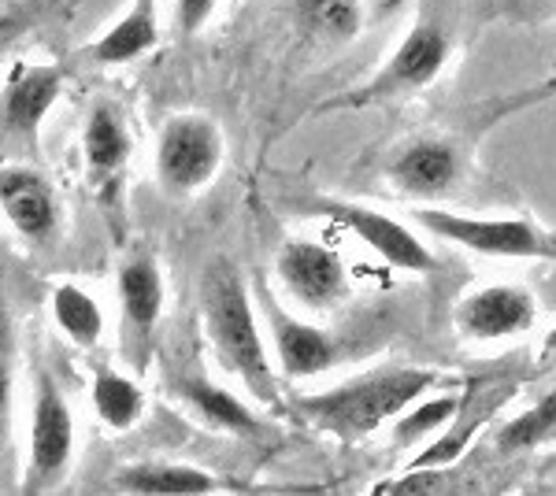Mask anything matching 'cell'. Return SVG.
Masks as SVG:
<instances>
[{"instance_id":"1","label":"cell","mask_w":556,"mask_h":496,"mask_svg":"<svg viewBox=\"0 0 556 496\" xmlns=\"http://www.w3.org/2000/svg\"><path fill=\"white\" fill-rule=\"evenodd\" d=\"M201 315L208 345L223 364V371L235 374L260 404H271L278 396V378L271 356H267V341L260 333L253 296H249L245 278L235 267V259H208L201 275Z\"/></svg>"},{"instance_id":"2","label":"cell","mask_w":556,"mask_h":496,"mask_svg":"<svg viewBox=\"0 0 556 496\" xmlns=\"http://www.w3.org/2000/svg\"><path fill=\"white\" fill-rule=\"evenodd\" d=\"M438 385L434 371L408 364H386L375 371L353 374L338 382L334 390H323L312 396H298L293 411L308 419V427L338 441H361L375 434L386 422H393L401 411L412 408L427 390Z\"/></svg>"},{"instance_id":"3","label":"cell","mask_w":556,"mask_h":496,"mask_svg":"<svg viewBox=\"0 0 556 496\" xmlns=\"http://www.w3.org/2000/svg\"><path fill=\"white\" fill-rule=\"evenodd\" d=\"M419 227L427 233L490 259H556V233L531 219L513 215H456L442 207H419Z\"/></svg>"},{"instance_id":"4","label":"cell","mask_w":556,"mask_h":496,"mask_svg":"<svg viewBox=\"0 0 556 496\" xmlns=\"http://www.w3.org/2000/svg\"><path fill=\"white\" fill-rule=\"evenodd\" d=\"M450 52H453L450 34L438 23L419 20L405 38H401L393 56L375 71L371 82H364L361 89H353V93H345V97H334L330 107H367V104L401 101V97L434 82L445 71V63H450Z\"/></svg>"},{"instance_id":"5","label":"cell","mask_w":556,"mask_h":496,"mask_svg":"<svg viewBox=\"0 0 556 496\" xmlns=\"http://www.w3.org/2000/svg\"><path fill=\"white\" fill-rule=\"evenodd\" d=\"M223 133L204 115H175L156 141V178L172 196H193L219 175Z\"/></svg>"},{"instance_id":"6","label":"cell","mask_w":556,"mask_h":496,"mask_svg":"<svg viewBox=\"0 0 556 496\" xmlns=\"http://www.w3.org/2000/svg\"><path fill=\"white\" fill-rule=\"evenodd\" d=\"M71 456H75V419L52 382V374H38L34 390V415H30V463H26V489H49L67 474Z\"/></svg>"},{"instance_id":"7","label":"cell","mask_w":556,"mask_h":496,"mask_svg":"<svg viewBox=\"0 0 556 496\" xmlns=\"http://www.w3.org/2000/svg\"><path fill=\"white\" fill-rule=\"evenodd\" d=\"M316 207L327 219L353 230L356 238H361L375 256H382L390 267L412 270V275H434L438 270L434 252H430L424 241H419V233L408 230L405 222L390 219V215L375 212V207H367V204H349V201H319Z\"/></svg>"},{"instance_id":"8","label":"cell","mask_w":556,"mask_h":496,"mask_svg":"<svg viewBox=\"0 0 556 496\" xmlns=\"http://www.w3.org/2000/svg\"><path fill=\"white\" fill-rule=\"evenodd\" d=\"M275 275L290 301L308 311L338 308L349 293L345 264L319 241H286L275 259Z\"/></svg>"},{"instance_id":"9","label":"cell","mask_w":556,"mask_h":496,"mask_svg":"<svg viewBox=\"0 0 556 496\" xmlns=\"http://www.w3.org/2000/svg\"><path fill=\"white\" fill-rule=\"evenodd\" d=\"M538 301L527 285H482L456 308V330L468 341H508L534 327Z\"/></svg>"},{"instance_id":"10","label":"cell","mask_w":556,"mask_h":496,"mask_svg":"<svg viewBox=\"0 0 556 496\" xmlns=\"http://www.w3.org/2000/svg\"><path fill=\"white\" fill-rule=\"evenodd\" d=\"M260 308H264V319H267V327H271L275 359L286 378H293V382H298V378H316L327 371V367L338 364L342 348H338V341L330 338L327 330L290 315L267 290H260Z\"/></svg>"},{"instance_id":"11","label":"cell","mask_w":556,"mask_h":496,"mask_svg":"<svg viewBox=\"0 0 556 496\" xmlns=\"http://www.w3.org/2000/svg\"><path fill=\"white\" fill-rule=\"evenodd\" d=\"M0 212L30 245H49L60 230L56 189L30 167H0Z\"/></svg>"},{"instance_id":"12","label":"cell","mask_w":556,"mask_h":496,"mask_svg":"<svg viewBox=\"0 0 556 496\" xmlns=\"http://www.w3.org/2000/svg\"><path fill=\"white\" fill-rule=\"evenodd\" d=\"M513 393H516L513 382L471 385V390L460 396V408H456V415L450 419V427L438 430V441L434 445H427L419 459H412V467H438V471H442V467L456 463V459L464 456V448L475 441V434H479L493 415L501 411V404H505Z\"/></svg>"},{"instance_id":"13","label":"cell","mask_w":556,"mask_h":496,"mask_svg":"<svg viewBox=\"0 0 556 496\" xmlns=\"http://www.w3.org/2000/svg\"><path fill=\"white\" fill-rule=\"evenodd\" d=\"M390 175L401 193L408 196H442L460 178V156H456L450 141L419 138L397 152Z\"/></svg>"},{"instance_id":"14","label":"cell","mask_w":556,"mask_h":496,"mask_svg":"<svg viewBox=\"0 0 556 496\" xmlns=\"http://www.w3.org/2000/svg\"><path fill=\"white\" fill-rule=\"evenodd\" d=\"M115 290H119V308L127 330L138 341H149V333L156 330L160 315H164V275H160V264L146 252L130 256L119 267Z\"/></svg>"},{"instance_id":"15","label":"cell","mask_w":556,"mask_h":496,"mask_svg":"<svg viewBox=\"0 0 556 496\" xmlns=\"http://www.w3.org/2000/svg\"><path fill=\"white\" fill-rule=\"evenodd\" d=\"M60 93H64V71L60 67H23L4 93L8 130L23 133V138L38 133L45 115L60 101Z\"/></svg>"},{"instance_id":"16","label":"cell","mask_w":556,"mask_h":496,"mask_svg":"<svg viewBox=\"0 0 556 496\" xmlns=\"http://www.w3.org/2000/svg\"><path fill=\"white\" fill-rule=\"evenodd\" d=\"M178 396H182L186 408H193V415L201 422H208L212 430H223V434L235 437H264V422L256 419L253 408L245 400H238L230 390L208 382V378H182L178 382Z\"/></svg>"},{"instance_id":"17","label":"cell","mask_w":556,"mask_h":496,"mask_svg":"<svg viewBox=\"0 0 556 496\" xmlns=\"http://www.w3.org/2000/svg\"><path fill=\"white\" fill-rule=\"evenodd\" d=\"M160 41V26H156V4L152 0H134V8L123 15L101 41H93L89 56L104 67H119L138 56H146L152 44Z\"/></svg>"},{"instance_id":"18","label":"cell","mask_w":556,"mask_h":496,"mask_svg":"<svg viewBox=\"0 0 556 496\" xmlns=\"http://www.w3.org/2000/svg\"><path fill=\"white\" fill-rule=\"evenodd\" d=\"M83 152L86 164L97 178H112L127 167L130 160V130L127 119L112 104H97L83 130Z\"/></svg>"},{"instance_id":"19","label":"cell","mask_w":556,"mask_h":496,"mask_svg":"<svg viewBox=\"0 0 556 496\" xmlns=\"http://www.w3.org/2000/svg\"><path fill=\"white\" fill-rule=\"evenodd\" d=\"M115 485L123 493H141V496H201L219 489L215 474L190 463H138L115 478Z\"/></svg>"},{"instance_id":"20","label":"cell","mask_w":556,"mask_h":496,"mask_svg":"<svg viewBox=\"0 0 556 496\" xmlns=\"http://www.w3.org/2000/svg\"><path fill=\"white\" fill-rule=\"evenodd\" d=\"M93 408L101 415L104 427L130 430L146 415V393L134 378L112 371V367H97L93 374Z\"/></svg>"},{"instance_id":"21","label":"cell","mask_w":556,"mask_h":496,"mask_svg":"<svg viewBox=\"0 0 556 496\" xmlns=\"http://www.w3.org/2000/svg\"><path fill=\"white\" fill-rule=\"evenodd\" d=\"M301 30L327 44H345L361 34V0H293Z\"/></svg>"},{"instance_id":"22","label":"cell","mask_w":556,"mask_h":496,"mask_svg":"<svg viewBox=\"0 0 556 496\" xmlns=\"http://www.w3.org/2000/svg\"><path fill=\"white\" fill-rule=\"evenodd\" d=\"M52 319H56V327L83 348L97 345L101 333H104L101 304H97L83 285H71V282L52 290Z\"/></svg>"},{"instance_id":"23","label":"cell","mask_w":556,"mask_h":496,"mask_svg":"<svg viewBox=\"0 0 556 496\" xmlns=\"http://www.w3.org/2000/svg\"><path fill=\"white\" fill-rule=\"evenodd\" d=\"M556 430V390H549L538 404H531L527 411H519L516 419H508L505 427L497 430V453H527V448L542 445Z\"/></svg>"},{"instance_id":"24","label":"cell","mask_w":556,"mask_h":496,"mask_svg":"<svg viewBox=\"0 0 556 496\" xmlns=\"http://www.w3.org/2000/svg\"><path fill=\"white\" fill-rule=\"evenodd\" d=\"M460 408V396H419L412 408H405L397 415V427H393V445H416V441H424L427 434H434V430H445L450 427V419Z\"/></svg>"},{"instance_id":"25","label":"cell","mask_w":556,"mask_h":496,"mask_svg":"<svg viewBox=\"0 0 556 496\" xmlns=\"http://www.w3.org/2000/svg\"><path fill=\"white\" fill-rule=\"evenodd\" d=\"M12 390H15V338H12V319L0 308V441L8 437V422H12Z\"/></svg>"},{"instance_id":"26","label":"cell","mask_w":556,"mask_h":496,"mask_svg":"<svg viewBox=\"0 0 556 496\" xmlns=\"http://www.w3.org/2000/svg\"><path fill=\"white\" fill-rule=\"evenodd\" d=\"M215 8H219V0H175V30L182 38H193L212 23Z\"/></svg>"},{"instance_id":"27","label":"cell","mask_w":556,"mask_h":496,"mask_svg":"<svg viewBox=\"0 0 556 496\" xmlns=\"http://www.w3.org/2000/svg\"><path fill=\"white\" fill-rule=\"evenodd\" d=\"M545 352H549V356H556V327L549 330V338H545Z\"/></svg>"}]
</instances>
